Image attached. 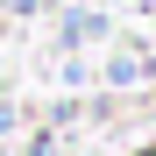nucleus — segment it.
Listing matches in <instances>:
<instances>
[{
	"instance_id": "nucleus-1",
	"label": "nucleus",
	"mask_w": 156,
	"mask_h": 156,
	"mask_svg": "<svg viewBox=\"0 0 156 156\" xmlns=\"http://www.w3.org/2000/svg\"><path fill=\"white\" fill-rule=\"evenodd\" d=\"M99 36H107V14H99V7H71L64 14V43L78 50V43H99Z\"/></svg>"
},
{
	"instance_id": "nucleus-2",
	"label": "nucleus",
	"mask_w": 156,
	"mask_h": 156,
	"mask_svg": "<svg viewBox=\"0 0 156 156\" xmlns=\"http://www.w3.org/2000/svg\"><path fill=\"white\" fill-rule=\"evenodd\" d=\"M107 85H114V92H128V85H149V57H135V50L107 57Z\"/></svg>"
},
{
	"instance_id": "nucleus-3",
	"label": "nucleus",
	"mask_w": 156,
	"mask_h": 156,
	"mask_svg": "<svg viewBox=\"0 0 156 156\" xmlns=\"http://www.w3.org/2000/svg\"><path fill=\"white\" fill-rule=\"evenodd\" d=\"M142 156H156V149H142Z\"/></svg>"
}]
</instances>
